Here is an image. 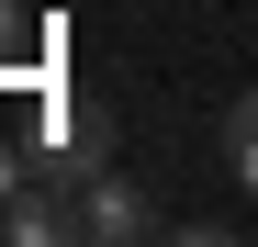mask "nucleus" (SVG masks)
<instances>
[{
  "instance_id": "obj_4",
  "label": "nucleus",
  "mask_w": 258,
  "mask_h": 247,
  "mask_svg": "<svg viewBox=\"0 0 258 247\" xmlns=\"http://www.w3.org/2000/svg\"><path fill=\"white\" fill-rule=\"evenodd\" d=\"M23 191H34V146H12V135H0V214H12Z\"/></svg>"
},
{
  "instance_id": "obj_2",
  "label": "nucleus",
  "mask_w": 258,
  "mask_h": 247,
  "mask_svg": "<svg viewBox=\"0 0 258 247\" xmlns=\"http://www.w3.org/2000/svg\"><path fill=\"white\" fill-rule=\"evenodd\" d=\"M146 236H157V202L123 169H90V180H79V247H146Z\"/></svg>"
},
{
  "instance_id": "obj_5",
  "label": "nucleus",
  "mask_w": 258,
  "mask_h": 247,
  "mask_svg": "<svg viewBox=\"0 0 258 247\" xmlns=\"http://www.w3.org/2000/svg\"><path fill=\"white\" fill-rule=\"evenodd\" d=\"M12 56H34V12H23V0H0V68H12Z\"/></svg>"
},
{
  "instance_id": "obj_3",
  "label": "nucleus",
  "mask_w": 258,
  "mask_h": 247,
  "mask_svg": "<svg viewBox=\"0 0 258 247\" xmlns=\"http://www.w3.org/2000/svg\"><path fill=\"white\" fill-rule=\"evenodd\" d=\"M225 180H236V191H258V90H236V101H225Z\"/></svg>"
},
{
  "instance_id": "obj_1",
  "label": "nucleus",
  "mask_w": 258,
  "mask_h": 247,
  "mask_svg": "<svg viewBox=\"0 0 258 247\" xmlns=\"http://www.w3.org/2000/svg\"><path fill=\"white\" fill-rule=\"evenodd\" d=\"M34 169L45 180H90V169H112V112L101 101H45V146H34Z\"/></svg>"
}]
</instances>
